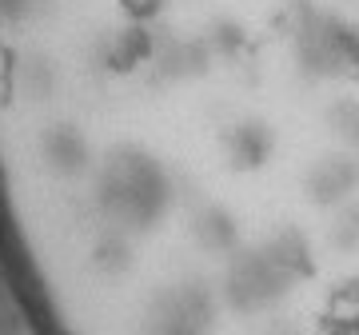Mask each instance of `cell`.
I'll return each instance as SVG.
<instances>
[{
  "label": "cell",
  "mask_w": 359,
  "mask_h": 335,
  "mask_svg": "<svg viewBox=\"0 0 359 335\" xmlns=\"http://www.w3.org/2000/svg\"><path fill=\"white\" fill-rule=\"evenodd\" d=\"M287 48L308 84H359V28L311 0L287 8Z\"/></svg>",
  "instance_id": "6da1fadb"
}]
</instances>
